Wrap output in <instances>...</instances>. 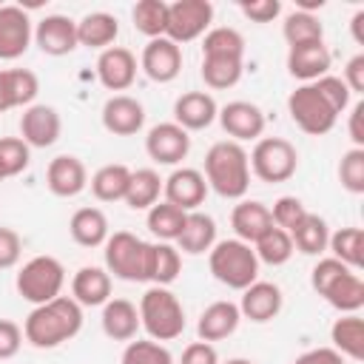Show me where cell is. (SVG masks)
Masks as SVG:
<instances>
[{"mask_svg":"<svg viewBox=\"0 0 364 364\" xmlns=\"http://www.w3.org/2000/svg\"><path fill=\"white\" fill-rule=\"evenodd\" d=\"M82 330V307L71 296L37 304L23 321V338L37 350H54Z\"/></svg>","mask_w":364,"mask_h":364,"instance_id":"obj_1","label":"cell"},{"mask_svg":"<svg viewBox=\"0 0 364 364\" xmlns=\"http://www.w3.org/2000/svg\"><path fill=\"white\" fill-rule=\"evenodd\" d=\"M202 176L208 182V188H213L222 199H242L250 188L247 151L233 139L213 142L205 154V173Z\"/></svg>","mask_w":364,"mask_h":364,"instance_id":"obj_2","label":"cell"},{"mask_svg":"<svg viewBox=\"0 0 364 364\" xmlns=\"http://www.w3.org/2000/svg\"><path fill=\"white\" fill-rule=\"evenodd\" d=\"M313 290L338 313H358L364 307V282L355 270L341 264L338 259L327 256L310 270Z\"/></svg>","mask_w":364,"mask_h":364,"instance_id":"obj_3","label":"cell"},{"mask_svg":"<svg viewBox=\"0 0 364 364\" xmlns=\"http://www.w3.org/2000/svg\"><path fill=\"white\" fill-rule=\"evenodd\" d=\"M208 267L213 279L230 290H245L259 279V259L253 253V245L242 239L216 242L208 250Z\"/></svg>","mask_w":364,"mask_h":364,"instance_id":"obj_4","label":"cell"},{"mask_svg":"<svg viewBox=\"0 0 364 364\" xmlns=\"http://www.w3.org/2000/svg\"><path fill=\"white\" fill-rule=\"evenodd\" d=\"M139 324L154 341H173L185 333V307L168 287H148L139 299Z\"/></svg>","mask_w":364,"mask_h":364,"instance_id":"obj_5","label":"cell"},{"mask_svg":"<svg viewBox=\"0 0 364 364\" xmlns=\"http://www.w3.org/2000/svg\"><path fill=\"white\" fill-rule=\"evenodd\" d=\"M63 284H65V267L54 256H34V259H28L17 270V279H14L17 293L26 301H31L34 307L63 296Z\"/></svg>","mask_w":364,"mask_h":364,"instance_id":"obj_6","label":"cell"},{"mask_svg":"<svg viewBox=\"0 0 364 364\" xmlns=\"http://www.w3.org/2000/svg\"><path fill=\"white\" fill-rule=\"evenodd\" d=\"M250 173H256L262 182H287L299 168V151L293 142L282 136H262L256 139L253 151L247 154Z\"/></svg>","mask_w":364,"mask_h":364,"instance_id":"obj_7","label":"cell"},{"mask_svg":"<svg viewBox=\"0 0 364 364\" xmlns=\"http://www.w3.org/2000/svg\"><path fill=\"white\" fill-rule=\"evenodd\" d=\"M105 270L122 282H145V259L148 242L134 236L131 230H114L105 245Z\"/></svg>","mask_w":364,"mask_h":364,"instance_id":"obj_8","label":"cell"},{"mask_svg":"<svg viewBox=\"0 0 364 364\" xmlns=\"http://www.w3.org/2000/svg\"><path fill=\"white\" fill-rule=\"evenodd\" d=\"M287 114L310 136L330 134L333 125H336V119H338V114L327 105V100L318 94V88L313 82H304L296 91H290V97H287Z\"/></svg>","mask_w":364,"mask_h":364,"instance_id":"obj_9","label":"cell"},{"mask_svg":"<svg viewBox=\"0 0 364 364\" xmlns=\"http://www.w3.org/2000/svg\"><path fill=\"white\" fill-rule=\"evenodd\" d=\"M213 23V3L210 0H176L168 3V26L165 37L176 46L191 43L202 34H208Z\"/></svg>","mask_w":364,"mask_h":364,"instance_id":"obj_10","label":"cell"},{"mask_svg":"<svg viewBox=\"0 0 364 364\" xmlns=\"http://www.w3.org/2000/svg\"><path fill=\"white\" fill-rule=\"evenodd\" d=\"M216 119L222 122L225 134L239 145L245 139H262V134H264V111L247 100H233V102L222 105Z\"/></svg>","mask_w":364,"mask_h":364,"instance_id":"obj_11","label":"cell"},{"mask_svg":"<svg viewBox=\"0 0 364 364\" xmlns=\"http://www.w3.org/2000/svg\"><path fill=\"white\" fill-rule=\"evenodd\" d=\"M60 131H63V119H60L57 108L43 105V102H34V105L23 108L20 139L28 148H51L60 139Z\"/></svg>","mask_w":364,"mask_h":364,"instance_id":"obj_12","label":"cell"},{"mask_svg":"<svg viewBox=\"0 0 364 364\" xmlns=\"http://www.w3.org/2000/svg\"><path fill=\"white\" fill-rule=\"evenodd\" d=\"M145 151L156 165H179L191 151V134L176 122H159L148 131Z\"/></svg>","mask_w":364,"mask_h":364,"instance_id":"obj_13","label":"cell"},{"mask_svg":"<svg viewBox=\"0 0 364 364\" xmlns=\"http://www.w3.org/2000/svg\"><path fill=\"white\" fill-rule=\"evenodd\" d=\"M139 68L154 82H173L182 71V48L168 37H154L142 48Z\"/></svg>","mask_w":364,"mask_h":364,"instance_id":"obj_14","label":"cell"},{"mask_svg":"<svg viewBox=\"0 0 364 364\" xmlns=\"http://www.w3.org/2000/svg\"><path fill=\"white\" fill-rule=\"evenodd\" d=\"M162 193H165V202L191 213L205 202L208 182H205L202 171H196V168H173L171 176L162 179Z\"/></svg>","mask_w":364,"mask_h":364,"instance_id":"obj_15","label":"cell"},{"mask_svg":"<svg viewBox=\"0 0 364 364\" xmlns=\"http://www.w3.org/2000/svg\"><path fill=\"white\" fill-rule=\"evenodd\" d=\"M34 43L48 57H65L80 46L77 43V23L65 14H46L34 26Z\"/></svg>","mask_w":364,"mask_h":364,"instance_id":"obj_16","label":"cell"},{"mask_svg":"<svg viewBox=\"0 0 364 364\" xmlns=\"http://www.w3.org/2000/svg\"><path fill=\"white\" fill-rule=\"evenodd\" d=\"M34 37L31 20L20 6H0V60H17Z\"/></svg>","mask_w":364,"mask_h":364,"instance_id":"obj_17","label":"cell"},{"mask_svg":"<svg viewBox=\"0 0 364 364\" xmlns=\"http://www.w3.org/2000/svg\"><path fill=\"white\" fill-rule=\"evenodd\" d=\"M145 125V108L136 97L114 94L102 105V128L114 136H134Z\"/></svg>","mask_w":364,"mask_h":364,"instance_id":"obj_18","label":"cell"},{"mask_svg":"<svg viewBox=\"0 0 364 364\" xmlns=\"http://www.w3.org/2000/svg\"><path fill=\"white\" fill-rule=\"evenodd\" d=\"M46 185H48V191L54 196L71 199V196H77V193H82L88 188V171H85L80 156L60 154L46 168Z\"/></svg>","mask_w":364,"mask_h":364,"instance_id":"obj_19","label":"cell"},{"mask_svg":"<svg viewBox=\"0 0 364 364\" xmlns=\"http://www.w3.org/2000/svg\"><path fill=\"white\" fill-rule=\"evenodd\" d=\"M282 304H284L282 287L273 284V282H259L256 279L250 287L242 290L239 313H242V318H250L256 324H264V321H273L282 313Z\"/></svg>","mask_w":364,"mask_h":364,"instance_id":"obj_20","label":"cell"},{"mask_svg":"<svg viewBox=\"0 0 364 364\" xmlns=\"http://www.w3.org/2000/svg\"><path fill=\"white\" fill-rule=\"evenodd\" d=\"M97 77L108 91H125L136 80V57L122 46H111L97 57Z\"/></svg>","mask_w":364,"mask_h":364,"instance_id":"obj_21","label":"cell"},{"mask_svg":"<svg viewBox=\"0 0 364 364\" xmlns=\"http://www.w3.org/2000/svg\"><path fill=\"white\" fill-rule=\"evenodd\" d=\"M216 114H219V105L208 91H185L173 102V122L185 131H202L213 125Z\"/></svg>","mask_w":364,"mask_h":364,"instance_id":"obj_22","label":"cell"},{"mask_svg":"<svg viewBox=\"0 0 364 364\" xmlns=\"http://www.w3.org/2000/svg\"><path fill=\"white\" fill-rule=\"evenodd\" d=\"M330 48L321 43H304L287 48V71L301 82H316L318 77L330 74Z\"/></svg>","mask_w":364,"mask_h":364,"instance_id":"obj_23","label":"cell"},{"mask_svg":"<svg viewBox=\"0 0 364 364\" xmlns=\"http://www.w3.org/2000/svg\"><path fill=\"white\" fill-rule=\"evenodd\" d=\"M71 299L80 307H102L111 299V273L97 264H85L71 279Z\"/></svg>","mask_w":364,"mask_h":364,"instance_id":"obj_24","label":"cell"},{"mask_svg":"<svg viewBox=\"0 0 364 364\" xmlns=\"http://www.w3.org/2000/svg\"><path fill=\"white\" fill-rule=\"evenodd\" d=\"M239 321H242L239 304L222 299V301H213V304H208L202 310V316L196 321V336H199V341H210L213 344V341H222V338L233 336Z\"/></svg>","mask_w":364,"mask_h":364,"instance_id":"obj_25","label":"cell"},{"mask_svg":"<svg viewBox=\"0 0 364 364\" xmlns=\"http://www.w3.org/2000/svg\"><path fill=\"white\" fill-rule=\"evenodd\" d=\"M102 333L114 341H131L139 333V310L128 299H108L102 304Z\"/></svg>","mask_w":364,"mask_h":364,"instance_id":"obj_26","label":"cell"},{"mask_svg":"<svg viewBox=\"0 0 364 364\" xmlns=\"http://www.w3.org/2000/svg\"><path fill=\"white\" fill-rule=\"evenodd\" d=\"M230 228L236 233V239L253 245L262 233H267L273 228V219H270V208L256 202V199H242L233 210H230Z\"/></svg>","mask_w":364,"mask_h":364,"instance_id":"obj_27","label":"cell"},{"mask_svg":"<svg viewBox=\"0 0 364 364\" xmlns=\"http://www.w3.org/2000/svg\"><path fill=\"white\" fill-rule=\"evenodd\" d=\"M213 245H216V222H213V216H208L202 210H191L185 216V225H182L179 236H176V250L199 256V253H208Z\"/></svg>","mask_w":364,"mask_h":364,"instance_id":"obj_28","label":"cell"},{"mask_svg":"<svg viewBox=\"0 0 364 364\" xmlns=\"http://www.w3.org/2000/svg\"><path fill=\"white\" fill-rule=\"evenodd\" d=\"M182 273V253L171 242H148V259H145V282H154L159 287H168Z\"/></svg>","mask_w":364,"mask_h":364,"instance_id":"obj_29","label":"cell"},{"mask_svg":"<svg viewBox=\"0 0 364 364\" xmlns=\"http://www.w3.org/2000/svg\"><path fill=\"white\" fill-rule=\"evenodd\" d=\"M68 233L80 247H100L111 236L108 216L100 208H80L68 219Z\"/></svg>","mask_w":364,"mask_h":364,"instance_id":"obj_30","label":"cell"},{"mask_svg":"<svg viewBox=\"0 0 364 364\" xmlns=\"http://www.w3.org/2000/svg\"><path fill=\"white\" fill-rule=\"evenodd\" d=\"M245 57L242 54H202V80L213 91L233 88L242 80Z\"/></svg>","mask_w":364,"mask_h":364,"instance_id":"obj_31","label":"cell"},{"mask_svg":"<svg viewBox=\"0 0 364 364\" xmlns=\"http://www.w3.org/2000/svg\"><path fill=\"white\" fill-rule=\"evenodd\" d=\"M119 34V23L108 11H91L82 20H77V43L85 48H111V43Z\"/></svg>","mask_w":364,"mask_h":364,"instance_id":"obj_32","label":"cell"},{"mask_svg":"<svg viewBox=\"0 0 364 364\" xmlns=\"http://www.w3.org/2000/svg\"><path fill=\"white\" fill-rule=\"evenodd\" d=\"M330 341H333V350L341 353L344 358L361 361L364 358V321H361V316L344 313L341 318H336L330 327Z\"/></svg>","mask_w":364,"mask_h":364,"instance_id":"obj_33","label":"cell"},{"mask_svg":"<svg viewBox=\"0 0 364 364\" xmlns=\"http://www.w3.org/2000/svg\"><path fill=\"white\" fill-rule=\"evenodd\" d=\"M128 182H131V168L122 165V162H111V165H102L91 176L88 185H91V193L100 202H119V199H125Z\"/></svg>","mask_w":364,"mask_h":364,"instance_id":"obj_34","label":"cell"},{"mask_svg":"<svg viewBox=\"0 0 364 364\" xmlns=\"http://www.w3.org/2000/svg\"><path fill=\"white\" fill-rule=\"evenodd\" d=\"M159 191H162L159 173L154 168H139V171H131V182L122 202L134 210H148L151 205L159 202Z\"/></svg>","mask_w":364,"mask_h":364,"instance_id":"obj_35","label":"cell"},{"mask_svg":"<svg viewBox=\"0 0 364 364\" xmlns=\"http://www.w3.org/2000/svg\"><path fill=\"white\" fill-rule=\"evenodd\" d=\"M293 239V247L304 256H318L327 250V242H330V228L327 222L318 216V213H307L301 219V225L290 233Z\"/></svg>","mask_w":364,"mask_h":364,"instance_id":"obj_36","label":"cell"},{"mask_svg":"<svg viewBox=\"0 0 364 364\" xmlns=\"http://www.w3.org/2000/svg\"><path fill=\"white\" fill-rule=\"evenodd\" d=\"M327 247L333 250V259H338L350 270H358L364 262V230L361 228H338L336 233H330Z\"/></svg>","mask_w":364,"mask_h":364,"instance_id":"obj_37","label":"cell"},{"mask_svg":"<svg viewBox=\"0 0 364 364\" xmlns=\"http://www.w3.org/2000/svg\"><path fill=\"white\" fill-rule=\"evenodd\" d=\"M282 34L287 40V48L290 46H304V43H321L324 40V26L316 14H307V11H290L282 23Z\"/></svg>","mask_w":364,"mask_h":364,"instance_id":"obj_38","label":"cell"},{"mask_svg":"<svg viewBox=\"0 0 364 364\" xmlns=\"http://www.w3.org/2000/svg\"><path fill=\"white\" fill-rule=\"evenodd\" d=\"M185 210L171 205V202H156L148 208V230L159 239V242H176L182 225H185Z\"/></svg>","mask_w":364,"mask_h":364,"instance_id":"obj_39","label":"cell"},{"mask_svg":"<svg viewBox=\"0 0 364 364\" xmlns=\"http://www.w3.org/2000/svg\"><path fill=\"white\" fill-rule=\"evenodd\" d=\"M293 250H296V247H293L290 233H284V230L276 228V225L253 242V253H256V259L264 262V264H270V267H279V264L290 262Z\"/></svg>","mask_w":364,"mask_h":364,"instance_id":"obj_40","label":"cell"},{"mask_svg":"<svg viewBox=\"0 0 364 364\" xmlns=\"http://www.w3.org/2000/svg\"><path fill=\"white\" fill-rule=\"evenodd\" d=\"M131 20H134V28H136L139 34H145L148 40L165 37L168 3H165V0H139V3L131 9Z\"/></svg>","mask_w":364,"mask_h":364,"instance_id":"obj_41","label":"cell"},{"mask_svg":"<svg viewBox=\"0 0 364 364\" xmlns=\"http://www.w3.org/2000/svg\"><path fill=\"white\" fill-rule=\"evenodd\" d=\"M3 77H6L11 108H28V105H34V97L40 91V80H37L34 71H28V68H3Z\"/></svg>","mask_w":364,"mask_h":364,"instance_id":"obj_42","label":"cell"},{"mask_svg":"<svg viewBox=\"0 0 364 364\" xmlns=\"http://www.w3.org/2000/svg\"><path fill=\"white\" fill-rule=\"evenodd\" d=\"M119 364H173L171 350L154 338H131L122 350Z\"/></svg>","mask_w":364,"mask_h":364,"instance_id":"obj_43","label":"cell"},{"mask_svg":"<svg viewBox=\"0 0 364 364\" xmlns=\"http://www.w3.org/2000/svg\"><path fill=\"white\" fill-rule=\"evenodd\" d=\"M202 54H242L245 57V37L230 26L208 28L202 40Z\"/></svg>","mask_w":364,"mask_h":364,"instance_id":"obj_44","label":"cell"},{"mask_svg":"<svg viewBox=\"0 0 364 364\" xmlns=\"http://www.w3.org/2000/svg\"><path fill=\"white\" fill-rule=\"evenodd\" d=\"M338 182L350 193H364V148H350L344 151L338 162Z\"/></svg>","mask_w":364,"mask_h":364,"instance_id":"obj_45","label":"cell"},{"mask_svg":"<svg viewBox=\"0 0 364 364\" xmlns=\"http://www.w3.org/2000/svg\"><path fill=\"white\" fill-rule=\"evenodd\" d=\"M31 162V148L20 136H0V165L6 176H17L28 168Z\"/></svg>","mask_w":364,"mask_h":364,"instance_id":"obj_46","label":"cell"},{"mask_svg":"<svg viewBox=\"0 0 364 364\" xmlns=\"http://www.w3.org/2000/svg\"><path fill=\"white\" fill-rule=\"evenodd\" d=\"M307 213H310V210L304 208V202H301L299 196H279V199L273 202L270 219H273V225L282 228L284 233H293V230L301 225V219H304Z\"/></svg>","mask_w":364,"mask_h":364,"instance_id":"obj_47","label":"cell"},{"mask_svg":"<svg viewBox=\"0 0 364 364\" xmlns=\"http://www.w3.org/2000/svg\"><path fill=\"white\" fill-rule=\"evenodd\" d=\"M316 88H318V94L327 100V105L336 111V114H344L347 108H350V88L344 85V80L341 77H336V74H324V77H318L316 82H313Z\"/></svg>","mask_w":364,"mask_h":364,"instance_id":"obj_48","label":"cell"},{"mask_svg":"<svg viewBox=\"0 0 364 364\" xmlns=\"http://www.w3.org/2000/svg\"><path fill=\"white\" fill-rule=\"evenodd\" d=\"M23 256V239L14 228H3L0 225V270H9L20 262Z\"/></svg>","mask_w":364,"mask_h":364,"instance_id":"obj_49","label":"cell"},{"mask_svg":"<svg viewBox=\"0 0 364 364\" xmlns=\"http://www.w3.org/2000/svg\"><path fill=\"white\" fill-rule=\"evenodd\" d=\"M239 9H242V14H245L247 20H253V23H273V20L282 14V3H279V0H253V3L242 0Z\"/></svg>","mask_w":364,"mask_h":364,"instance_id":"obj_50","label":"cell"},{"mask_svg":"<svg viewBox=\"0 0 364 364\" xmlns=\"http://www.w3.org/2000/svg\"><path fill=\"white\" fill-rule=\"evenodd\" d=\"M23 347V327L14 324L11 318H0V361L14 358Z\"/></svg>","mask_w":364,"mask_h":364,"instance_id":"obj_51","label":"cell"},{"mask_svg":"<svg viewBox=\"0 0 364 364\" xmlns=\"http://www.w3.org/2000/svg\"><path fill=\"white\" fill-rule=\"evenodd\" d=\"M179 364H219V353L210 341H193L182 350Z\"/></svg>","mask_w":364,"mask_h":364,"instance_id":"obj_52","label":"cell"},{"mask_svg":"<svg viewBox=\"0 0 364 364\" xmlns=\"http://www.w3.org/2000/svg\"><path fill=\"white\" fill-rule=\"evenodd\" d=\"M341 80L350 88V94H364V54H355L347 60Z\"/></svg>","mask_w":364,"mask_h":364,"instance_id":"obj_53","label":"cell"},{"mask_svg":"<svg viewBox=\"0 0 364 364\" xmlns=\"http://www.w3.org/2000/svg\"><path fill=\"white\" fill-rule=\"evenodd\" d=\"M293 364H344V355L336 353L333 347H313V350L296 355Z\"/></svg>","mask_w":364,"mask_h":364,"instance_id":"obj_54","label":"cell"},{"mask_svg":"<svg viewBox=\"0 0 364 364\" xmlns=\"http://www.w3.org/2000/svg\"><path fill=\"white\" fill-rule=\"evenodd\" d=\"M347 131H350L353 148H364V100H358V102L350 108V122H347Z\"/></svg>","mask_w":364,"mask_h":364,"instance_id":"obj_55","label":"cell"},{"mask_svg":"<svg viewBox=\"0 0 364 364\" xmlns=\"http://www.w3.org/2000/svg\"><path fill=\"white\" fill-rule=\"evenodd\" d=\"M350 31H353V40H355L358 46H364V9H358V11L353 14V20H350Z\"/></svg>","mask_w":364,"mask_h":364,"instance_id":"obj_56","label":"cell"},{"mask_svg":"<svg viewBox=\"0 0 364 364\" xmlns=\"http://www.w3.org/2000/svg\"><path fill=\"white\" fill-rule=\"evenodd\" d=\"M3 111H11V100H9V88H6V77L0 71V114Z\"/></svg>","mask_w":364,"mask_h":364,"instance_id":"obj_57","label":"cell"},{"mask_svg":"<svg viewBox=\"0 0 364 364\" xmlns=\"http://www.w3.org/2000/svg\"><path fill=\"white\" fill-rule=\"evenodd\" d=\"M225 364H253V361L250 358H228Z\"/></svg>","mask_w":364,"mask_h":364,"instance_id":"obj_58","label":"cell"},{"mask_svg":"<svg viewBox=\"0 0 364 364\" xmlns=\"http://www.w3.org/2000/svg\"><path fill=\"white\" fill-rule=\"evenodd\" d=\"M3 179H9V176H6V171H3V165H0V182H3Z\"/></svg>","mask_w":364,"mask_h":364,"instance_id":"obj_59","label":"cell"}]
</instances>
